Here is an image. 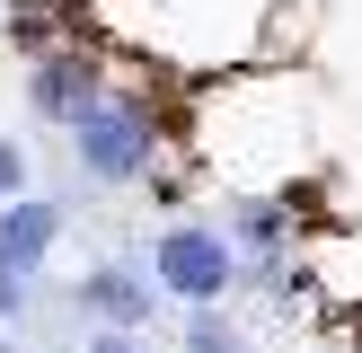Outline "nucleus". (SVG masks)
<instances>
[{
    "instance_id": "nucleus-1",
    "label": "nucleus",
    "mask_w": 362,
    "mask_h": 353,
    "mask_svg": "<svg viewBox=\"0 0 362 353\" xmlns=\"http://www.w3.org/2000/svg\"><path fill=\"white\" fill-rule=\"evenodd\" d=\"M151 265H159V292H168V300H221L230 274H239V265H230V247L212 239V229H168Z\"/></svg>"
},
{
    "instance_id": "nucleus-2",
    "label": "nucleus",
    "mask_w": 362,
    "mask_h": 353,
    "mask_svg": "<svg viewBox=\"0 0 362 353\" xmlns=\"http://www.w3.org/2000/svg\"><path fill=\"white\" fill-rule=\"evenodd\" d=\"M80 159L98 176H133L141 159H151V124H141L133 106H106V97L80 106Z\"/></svg>"
},
{
    "instance_id": "nucleus-3",
    "label": "nucleus",
    "mask_w": 362,
    "mask_h": 353,
    "mask_svg": "<svg viewBox=\"0 0 362 353\" xmlns=\"http://www.w3.org/2000/svg\"><path fill=\"white\" fill-rule=\"evenodd\" d=\"M53 229H62V203H45V194H18V203L0 212V274H9V282H27L35 265H45Z\"/></svg>"
},
{
    "instance_id": "nucleus-4",
    "label": "nucleus",
    "mask_w": 362,
    "mask_h": 353,
    "mask_svg": "<svg viewBox=\"0 0 362 353\" xmlns=\"http://www.w3.org/2000/svg\"><path fill=\"white\" fill-rule=\"evenodd\" d=\"M80 300H88V309H106L115 327H133V318L151 309V282H133V274H115V265H106V274L80 282Z\"/></svg>"
},
{
    "instance_id": "nucleus-5",
    "label": "nucleus",
    "mask_w": 362,
    "mask_h": 353,
    "mask_svg": "<svg viewBox=\"0 0 362 353\" xmlns=\"http://www.w3.org/2000/svg\"><path fill=\"white\" fill-rule=\"evenodd\" d=\"M18 194H27V150L0 141V203H18Z\"/></svg>"
},
{
    "instance_id": "nucleus-6",
    "label": "nucleus",
    "mask_w": 362,
    "mask_h": 353,
    "mask_svg": "<svg viewBox=\"0 0 362 353\" xmlns=\"http://www.w3.org/2000/svg\"><path fill=\"white\" fill-rule=\"evenodd\" d=\"M186 353H239V335H230V327H221V318H204V327H194V335H186Z\"/></svg>"
},
{
    "instance_id": "nucleus-7",
    "label": "nucleus",
    "mask_w": 362,
    "mask_h": 353,
    "mask_svg": "<svg viewBox=\"0 0 362 353\" xmlns=\"http://www.w3.org/2000/svg\"><path fill=\"white\" fill-rule=\"evenodd\" d=\"M88 353H133V345H124V335H88Z\"/></svg>"
},
{
    "instance_id": "nucleus-8",
    "label": "nucleus",
    "mask_w": 362,
    "mask_h": 353,
    "mask_svg": "<svg viewBox=\"0 0 362 353\" xmlns=\"http://www.w3.org/2000/svg\"><path fill=\"white\" fill-rule=\"evenodd\" d=\"M0 309H18V282H9V274H0Z\"/></svg>"
}]
</instances>
